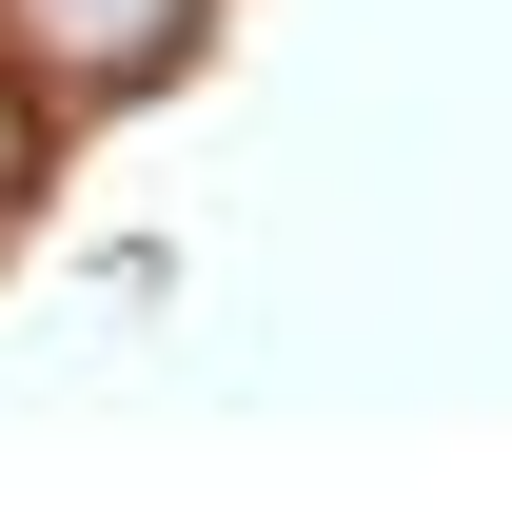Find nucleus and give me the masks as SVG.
<instances>
[{
    "mask_svg": "<svg viewBox=\"0 0 512 512\" xmlns=\"http://www.w3.org/2000/svg\"><path fill=\"white\" fill-rule=\"evenodd\" d=\"M40 40H79V60H158L178 0H40Z\"/></svg>",
    "mask_w": 512,
    "mask_h": 512,
    "instance_id": "f257e3e1",
    "label": "nucleus"
},
{
    "mask_svg": "<svg viewBox=\"0 0 512 512\" xmlns=\"http://www.w3.org/2000/svg\"><path fill=\"white\" fill-rule=\"evenodd\" d=\"M0 158H20V119H0Z\"/></svg>",
    "mask_w": 512,
    "mask_h": 512,
    "instance_id": "f03ea898",
    "label": "nucleus"
}]
</instances>
